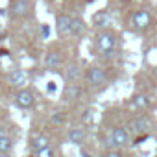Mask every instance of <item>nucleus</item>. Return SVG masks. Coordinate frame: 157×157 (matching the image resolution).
<instances>
[{"instance_id":"aec40b11","label":"nucleus","mask_w":157,"mask_h":157,"mask_svg":"<svg viewBox=\"0 0 157 157\" xmlns=\"http://www.w3.org/2000/svg\"><path fill=\"white\" fill-rule=\"evenodd\" d=\"M102 157H124V153L120 150H105Z\"/></svg>"},{"instance_id":"b1692460","label":"nucleus","mask_w":157,"mask_h":157,"mask_svg":"<svg viewBox=\"0 0 157 157\" xmlns=\"http://www.w3.org/2000/svg\"><path fill=\"white\" fill-rule=\"evenodd\" d=\"M4 135H10V131H8V128L0 126V137H4Z\"/></svg>"},{"instance_id":"4468645a","label":"nucleus","mask_w":157,"mask_h":157,"mask_svg":"<svg viewBox=\"0 0 157 157\" xmlns=\"http://www.w3.org/2000/svg\"><path fill=\"white\" fill-rule=\"evenodd\" d=\"M65 78H67L68 83H76V82L82 78V68H80V65H68L67 70H65Z\"/></svg>"},{"instance_id":"ddd939ff","label":"nucleus","mask_w":157,"mask_h":157,"mask_svg":"<svg viewBox=\"0 0 157 157\" xmlns=\"http://www.w3.org/2000/svg\"><path fill=\"white\" fill-rule=\"evenodd\" d=\"M30 144H32V150L35 153V151H41V150L48 148L50 146V139L46 135H35V137H32V142Z\"/></svg>"},{"instance_id":"412c9836","label":"nucleus","mask_w":157,"mask_h":157,"mask_svg":"<svg viewBox=\"0 0 157 157\" xmlns=\"http://www.w3.org/2000/svg\"><path fill=\"white\" fill-rule=\"evenodd\" d=\"M63 120H65V117H63V113H56V115L52 117V122H54V124H61Z\"/></svg>"},{"instance_id":"39448f33","label":"nucleus","mask_w":157,"mask_h":157,"mask_svg":"<svg viewBox=\"0 0 157 157\" xmlns=\"http://www.w3.org/2000/svg\"><path fill=\"white\" fill-rule=\"evenodd\" d=\"M8 82H10L13 87H19V91H21V89H26V85H28V82H30V76H28L26 70H22V68H15V70L10 72Z\"/></svg>"},{"instance_id":"dca6fc26","label":"nucleus","mask_w":157,"mask_h":157,"mask_svg":"<svg viewBox=\"0 0 157 157\" xmlns=\"http://www.w3.org/2000/svg\"><path fill=\"white\" fill-rule=\"evenodd\" d=\"M131 105H133L137 111H144V109L150 107V98H148L146 94H135V96L131 98Z\"/></svg>"},{"instance_id":"2eb2a0df","label":"nucleus","mask_w":157,"mask_h":157,"mask_svg":"<svg viewBox=\"0 0 157 157\" xmlns=\"http://www.w3.org/2000/svg\"><path fill=\"white\" fill-rule=\"evenodd\" d=\"M109 22H111V15H109L105 10H104V11L94 13V17H93V24H94L96 28H105Z\"/></svg>"},{"instance_id":"6ab92c4d","label":"nucleus","mask_w":157,"mask_h":157,"mask_svg":"<svg viewBox=\"0 0 157 157\" xmlns=\"http://www.w3.org/2000/svg\"><path fill=\"white\" fill-rule=\"evenodd\" d=\"M33 157H56V153H54V148L48 146V148H44V150H41V151H35Z\"/></svg>"},{"instance_id":"9b49d317","label":"nucleus","mask_w":157,"mask_h":157,"mask_svg":"<svg viewBox=\"0 0 157 157\" xmlns=\"http://www.w3.org/2000/svg\"><path fill=\"white\" fill-rule=\"evenodd\" d=\"M80 96H82V87L76 85V83H68L63 91V102H68V104L76 102Z\"/></svg>"},{"instance_id":"9d476101","label":"nucleus","mask_w":157,"mask_h":157,"mask_svg":"<svg viewBox=\"0 0 157 157\" xmlns=\"http://www.w3.org/2000/svg\"><path fill=\"white\" fill-rule=\"evenodd\" d=\"M67 139H68V142H70V144L82 146V144L87 140V131H85L83 128H72V129L68 131Z\"/></svg>"},{"instance_id":"7ed1b4c3","label":"nucleus","mask_w":157,"mask_h":157,"mask_svg":"<svg viewBox=\"0 0 157 157\" xmlns=\"http://www.w3.org/2000/svg\"><path fill=\"white\" fill-rule=\"evenodd\" d=\"M129 24H131V28H133L135 32H144V30L150 28V24H151V13H150L148 10H139V11H135V13L131 15Z\"/></svg>"},{"instance_id":"423d86ee","label":"nucleus","mask_w":157,"mask_h":157,"mask_svg":"<svg viewBox=\"0 0 157 157\" xmlns=\"http://www.w3.org/2000/svg\"><path fill=\"white\" fill-rule=\"evenodd\" d=\"M129 133H133L135 137H140V135H146L148 129H150V120L146 117H137L129 122Z\"/></svg>"},{"instance_id":"f257e3e1","label":"nucleus","mask_w":157,"mask_h":157,"mask_svg":"<svg viewBox=\"0 0 157 157\" xmlns=\"http://www.w3.org/2000/svg\"><path fill=\"white\" fill-rule=\"evenodd\" d=\"M117 43H118L117 33L109 30H104L96 35V48L104 57H113L117 54Z\"/></svg>"},{"instance_id":"20e7f679","label":"nucleus","mask_w":157,"mask_h":157,"mask_svg":"<svg viewBox=\"0 0 157 157\" xmlns=\"http://www.w3.org/2000/svg\"><path fill=\"white\" fill-rule=\"evenodd\" d=\"M85 78H87V83L91 87H102L107 82V74H105V70L102 67H91L87 70V76Z\"/></svg>"},{"instance_id":"f3484780","label":"nucleus","mask_w":157,"mask_h":157,"mask_svg":"<svg viewBox=\"0 0 157 157\" xmlns=\"http://www.w3.org/2000/svg\"><path fill=\"white\" fill-rule=\"evenodd\" d=\"M13 148V139L10 135H4V137H0V155H4V153H10Z\"/></svg>"},{"instance_id":"0eeeda50","label":"nucleus","mask_w":157,"mask_h":157,"mask_svg":"<svg viewBox=\"0 0 157 157\" xmlns=\"http://www.w3.org/2000/svg\"><path fill=\"white\" fill-rule=\"evenodd\" d=\"M15 104H17V107H21V109H30V107L35 104V96H33V93H32L30 89H21V91L15 94Z\"/></svg>"},{"instance_id":"5701e85b","label":"nucleus","mask_w":157,"mask_h":157,"mask_svg":"<svg viewBox=\"0 0 157 157\" xmlns=\"http://www.w3.org/2000/svg\"><path fill=\"white\" fill-rule=\"evenodd\" d=\"M48 33H50V28H48V26L44 24V26H43V37L46 39V37H48Z\"/></svg>"},{"instance_id":"1a4fd4ad","label":"nucleus","mask_w":157,"mask_h":157,"mask_svg":"<svg viewBox=\"0 0 157 157\" xmlns=\"http://www.w3.org/2000/svg\"><path fill=\"white\" fill-rule=\"evenodd\" d=\"M56 30L59 35H70L72 33V17L68 15H57L56 19Z\"/></svg>"},{"instance_id":"a211bd4d","label":"nucleus","mask_w":157,"mask_h":157,"mask_svg":"<svg viewBox=\"0 0 157 157\" xmlns=\"http://www.w3.org/2000/svg\"><path fill=\"white\" fill-rule=\"evenodd\" d=\"M85 32V22L82 19H72V33L70 35H82Z\"/></svg>"},{"instance_id":"f03ea898","label":"nucleus","mask_w":157,"mask_h":157,"mask_svg":"<svg viewBox=\"0 0 157 157\" xmlns=\"http://www.w3.org/2000/svg\"><path fill=\"white\" fill-rule=\"evenodd\" d=\"M131 144V139H129V129L122 128V126H117L111 129L109 137L105 139V146L107 150H122L126 146Z\"/></svg>"},{"instance_id":"6e6552de","label":"nucleus","mask_w":157,"mask_h":157,"mask_svg":"<svg viewBox=\"0 0 157 157\" xmlns=\"http://www.w3.org/2000/svg\"><path fill=\"white\" fill-rule=\"evenodd\" d=\"M30 11H32L30 0H13V4H11V15L13 17L22 19V17H28Z\"/></svg>"},{"instance_id":"a878e982","label":"nucleus","mask_w":157,"mask_h":157,"mask_svg":"<svg viewBox=\"0 0 157 157\" xmlns=\"http://www.w3.org/2000/svg\"><path fill=\"white\" fill-rule=\"evenodd\" d=\"M0 157H11V155L10 153H4V155H0Z\"/></svg>"},{"instance_id":"393cba45","label":"nucleus","mask_w":157,"mask_h":157,"mask_svg":"<svg viewBox=\"0 0 157 157\" xmlns=\"http://www.w3.org/2000/svg\"><path fill=\"white\" fill-rule=\"evenodd\" d=\"M82 155H83V157H91V155H89L87 151H82Z\"/></svg>"},{"instance_id":"f8f14e48","label":"nucleus","mask_w":157,"mask_h":157,"mask_svg":"<svg viewBox=\"0 0 157 157\" xmlns=\"http://www.w3.org/2000/svg\"><path fill=\"white\" fill-rule=\"evenodd\" d=\"M61 63H63V57H61V54L56 52V50H50V52L44 56V67H46V68H57V67H61Z\"/></svg>"},{"instance_id":"bb28decb","label":"nucleus","mask_w":157,"mask_h":157,"mask_svg":"<svg viewBox=\"0 0 157 157\" xmlns=\"http://www.w3.org/2000/svg\"><path fill=\"white\" fill-rule=\"evenodd\" d=\"M155 131H157V128H155Z\"/></svg>"},{"instance_id":"4be33fe9","label":"nucleus","mask_w":157,"mask_h":157,"mask_svg":"<svg viewBox=\"0 0 157 157\" xmlns=\"http://www.w3.org/2000/svg\"><path fill=\"white\" fill-rule=\"evenodd\" d=\"M46 91H48V93H56V83H54V82H48Z\"/></svg>"}]
</instances>
